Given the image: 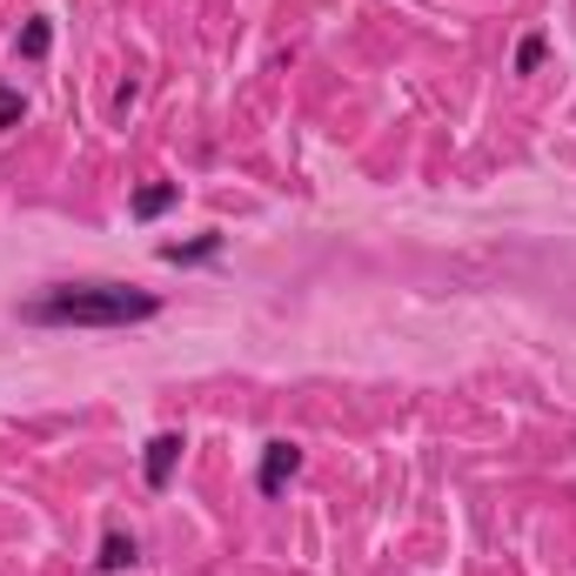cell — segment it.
I'll return each instance as SVG.
<instances>
[{"label": "cell", "mask_w": 576, "mask_h": 576, "mask_svg": "<svg viewBox=\"0 0 576 576\" xmlns=\"http://www.w3.org/2000/svg\"><path fill=\"white\" fill-rule=\"evenodd\" d=\"M543 54H549V34H523V41H516V74H536Z\"/></svg>", "instance_id": "ba28073f"}, {"label": "cell", "mask_w": 576, "mask_h": 576, "mask_svg": "<svg viewBox=\"0 0 576 576\" xmlns=\"http://www.w3.org/2000/svg\"><path fill=\"white\" fill-rule=\"evenodd\" d=\"M48 48H54V21L34 14V21L21 28V54H28V61H48Z\"/></svg>", "instance_id": "52a82bcc"}, {"label": "cell", "mask_w": 576, "mask_h": 576, "mask_svg": "<svg viewBox=\"0 0 576 576\" xmlns=\"http://www.w3.org/2000/svg\"><path fill=\"white\" fill-rule=\"evenodd\" d=\"M21 121H28V94L0 81V128H21Z\"/></svg>", "instance_id": "9c48e42d"}, {"label": "cell", "mask_w": 576, "mask_h": 576, "mask_svg": "<svg viewBox=\"0 0 576 576\" xmlns=\"http://www.w3.org/2000/svg\"><path fill=\"white\" fill-rule=\"evenodd\" d=\"M181 449H188V436H181V430H161V436L148 443V456H141V483H148L154 496L174 483V463H181Z\"/></svg>", "instance_id": "7a4b0ae2"}, {"label": "cell", "mask_w": 576, "mask_h": 576, "mask_svg": "<svg viewBox=\"0 0 576 576\" xmlns=\"http://www.w3.org/2000/svg\"><path fill=\"white\" fill-rule=\"evenodd\" d=\"M154 315H161V295L121 289V282H74V289H48V295L21 302V322H34V329H134Z\"/></svg>", "instance_id": "6da1fadb"}, {"label": "cell", "mask_w": 576, "mask_h": 576, "mask_svg": "<svg viewBox=\"0 0 576 576\" xmlns=\"http://www.w3.org/2000/svg\"><path fill=\"white\" fill-rule=\"evenodd\" d=\"M174 202H181V181H148V188H134V222H154Z\"/></svg>", "instance_id": "5b68a950"}, {"label": "cell", "mask_w": 576, "mask_h": 576, "mask_svg": "<svg viewBox=\"0 0 576 576\" xmlns=\"http://www.w3.org/2000/svg\"><path fill=\"white\" fill-rule=\"evenodd\" d=\"M295 469H302V443H289V436H275V443L262 449V469H255V489H262V496H282Z\"/></svg>", "instance_id": "3957f363"}, {"label": "cell", "mask_w": 576, "mask_h": 576, "mask_svg": "<svg viewBox=\"0 0 576 576\" xmlns=\"http://www.w3.org/2000/svg\"><path fill=\"white\" fill-rule=\"evenodd\" d=\"M222 249H229V235H222V229H209V235H195V242H161L154 255H161V262H174V269H195V262H215Z\"/></svg>", "instance_id": "277c9868"}, {"label": "cell", "mask_w": 576, "mask_h": 576, "mask_svg": "<svg viewBox=\"0 0 576 576\" xmlns=\"http://www.w3.org/2000/svg\"><path fill=\"white\" fill-rule=\"evenodd\" d=\"M134 556H141V543H134L128 529H108V536H101V556H94V569H101V576H114V569H128Z\"/></svg>", "instance_id": "8992f818"}]
</instances>
